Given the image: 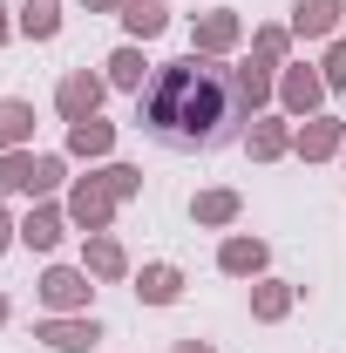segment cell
Instances as JSON below:
<instances>
[{"instance_id":"obj_1","label":"cell","mask_w":346,"mask_h":353,"mask_svg":"<svg viewBox=\"0 0 346 353\" xmlns=\"http://www.w3.org/2000/svg\"><path fill=\"white\" fill-rule=\"evenodd\" d=\"M238 116H245L238 109V68H217L211 54L170 61L150 82V95H143V123L163 136V143H176V150H211V143H224Z\"/></svg>"},{"instance_id":"obj_2","label":"cell","mask_w":346,"mask_h":353,"mask_svg":"<svg viewBox=\"0 0 346 353\" xmlns=\"http://www.w3.org/2000/svg\"><path fill=\"white\" fill-rule=\"evenodd\" d=\"M61 183V157H28V150H0V190L7 197H41Z\"/></svg>"},{"instance_id":"obj_3","label":"cell","mask_w":346,"mask_h":353,"mask_svg":"<svg viewBox=\"0 0 346 353\" xmlns=\"http://www.w3.org/2000/svg\"><path fill=\"white\" fill-rule=\"evenodd\" d=\"M109 211H116V197H109V183H102V176H82V183L68 190V218L82 224V231H102Z\"/></svg>"},{"instance_id":"obj_4","label":"cell","mask_w":346,"mask_h":353,"mask_svg":"<svg viewBox=\"0 0 346 353\" xmlns=\"http://www.w3.org/2000/svg\"><path fill=\"white\" fill-rule=\"evenodd\" d=\"M88 292H95V285H88L75 265H54V272L41 279V306H48V312H75V306H88Z\"/></svg>"},{"instance_id":"obj_5","label":"cell","mask_w":346,"mask_h":353,"mask_svg":"<svg viewBox=\"0 0 346 353\" xmlns=\"http://www.w3.org/2000/svg\"><path fill=\"white\" fill-rule=\"evenodd\" d=\"M54 102H61V116H68V123H88V116L102 109V82L82 68V75H68V82L54 88Z\"/></svg>"},{"instance_id":"obj_6","label":"cell","mask_w":346,"mask_h":353,"mask_svg":"<svg viewBox=\"0 0 346 353\" xmlns=\"http://www.w3.org/2000/svg\"><path fill=\"white\" fill-rule=\"evenodd\" d=\"M340 14H346V0H299V7H292V34H299V41H319V34L340 28Z\"/></svg>"},{"instance_id":"obj_7","label":"cell","mask_w":346,"mask_h":353,"mask_svg":"<svg viewBox=\"0 0 346 353\" xmlns=\"http://www.w3.org/2000/svg\"><path fill=\"white\" fill-rule=\"evenodd\" d=\"M278 95H285V109H292V116H319V95H326V75H312V68H285Z\"/></svg>"},{"instance_id":"obj_8","label":"cell","mask_w":346,"mask_h":353,"mask_svg":"<svg viewBox=\"0 0 346 353\" xmlns=\"http://www.w3.org/2000/svg\"><path fill=\"white\" fill-rule=\"evenodd\" d=\"M41 340L61 347V353H82V347L102 340V326H95V319H41Z\"/></svg>"},{"instance_id":"obj_9","label":"cell","mask_w":346,"mask_h":353,"mask_svg":"<svg viewBox=\"0 0 346 353\" xmlns=\"http://www.w3.org/2000/svg\"><path fill=\"white\" fill-rule=\"evenodd\" d=\"M340 116H305V130H299V157L305 163H319V157H333L340 150Z\"/></svg>"},{"instance_id":"obj_10","label":"cell","mask_w":346,"mask_h":353,"mask_svg":"<svg viewBox=\"0 0 346 353\" xmlns=\"http://www.w3.org/2000/svg\"><path fill=\"white\" fill-rule=\"evenodd\" d=\"M136 292H143L150 306H170L176 292H183V272H176V265H143V279H136Z\"/></svg>"},{"instance_id":"obj_11","label":"cell","mask_w":346,"mask_h":353,"mask_svg":"<svg viewBox=\"0 0 346 353\" xmlns=\"http://www.w3.org/2000/svg\"><path fill=\"white\" fill-rule=\"evenodd\" d=\"M217 265H224L231 279H252V272H265V245L258 238H231V245L217 252Z\"/></svg>"},{"instance_id":"obj_12","label":"cell","mask_w":346,"mask_h":353,"mask_svg":"<svg viewBox=\"0 0 346 353\" xmlns=\"http://www.w3.org/2000/svg\"><path fill=\"white\" fill-rule=\"evenodd\" d=\"M109 143H116V130H109L102 116H88V123H68V150H75V157H109Z\"/></svg>"},{"instance_id":"obj_13","label":"cell","mask_w":346,"mask_h":353,"mask_svg":"<svg viewBox=\"0 0 346 353\" xmlns=\"http://www.w3.org/2000/svg\"><path fill=\"white\" fill-rule=\"evenodd\" d=\"M21 245H28V252H54V245H61V211H28V224H21Z\"/></svg>"},{"instance_id":"obj_14","label":"cell","mask_w":346,"mask_h":353,"mask_svg":"<svg viewBox=\"0 0 346 353\" xmlns=\"http://www.w3.org/2000/svg\"><path fill=\"white\" fill-rule=\"evenodd\" d=\"M163 0H123V28H130L136 41H150V34H163Z\"/></svg>"},{"instance_id":"obj_15","label":"cell","mask_w":346,"mask_h":353,"mask_svg":"<svg viewBox=\"0 0 346 353\" xmlns=\"http://www.w3.org/2000/svg\"><path fill=\"white\" fill-rule=\"evenodd\" d=\"M28 136H34V109L7 95V102H0V150H21Z\"/></svg>"},{"instance_id":"obj_16","label":"cell","mask_w":346,"mask_h":353,"mask_svg":"<svg viewBox=\"0 0 346 353\" xmlns=\"http://www.w3.org/2000/svg\"><path fill=\"white\" fill-rule=\"evenodd\" d=\"M231 41H238V21L231 14H204L197 21V54H224Z\"/></svg>"},{"instance_id":"obj_17","label":"cell","mask_w":346,"mask_h":353,"mask_svg":"<svg viewBox=\"0 0 346 353\" xmlns=\"http://www.w3.org/2000/svg\"><path fill=\"white\" fill-rule=\"evenodd\" d=\"M88 272H95V279H123V272H130L123 245H116V238H88Z\"/></svg>"},{"instance_id":"obj_18","label":"cell","mask_w":346,"mask_h":353,"mask_svg":"<svg viewBox=\"0 0 346 353\" xmlns=\"http://www.w3.org/2000/svg\"><path fill=\"white\" fill-rule=\"evenodd\" d=\"M265 102H272V75H265V61L238 68V109H265Z\"/></svg>"},{"instance_id":"obj_19","label":"cell","mask_w":346,"mask_h":353,"mask_svg":"<svg viewBox=\"0 0 346 353\" xmlns=\"http://www.w3.org/2000/svg\"><path fill=\"white\" fill-rule=\"evenodd\" d=\"M190 211H197V224H231L238 218V190H204Z\"/></svg>"},{"instance_id":"obj_20","label":"cell","mask_w":346,"mask_h":353,"mask_svg":"<svg viewBox=\"0 0 346 353\" xmlns=\"http://www.w3.org/2000/svg\"><path fill=\"white\" fill-rule=\"evenodd\" d=\"M54 28H61V14H54V0H28V14H21V34H28V41H48Z\"/></svg>"},{"instance_id":"obj_21","label":"cell","mask_w":346,"mask_h":353,"mask_svg":"<svg viewBox=\"0 0 346 353\" xmlns=\"http://www.w3.org/2000/svg\"><path fill=\"white\" fill-rule=\"evenodd\" d=\"M285 143H292V130H285V123H258V130H252V157H258V163H272V157H285Z\"/></svg>"},{"instance_id":"obj_22","label":"cell","mask_w":346,"mask_h":353,"mask_svg":"<svg viewBox=\"0 0 346 353\" xmlns=\"http://www.w3.org/2000/svg\"><path fill=\"white\" fill-rule=\"evenodd\" d=\"M109 82L116 88H143V54H136V48H116V54H109Z\"/></svg>"},{"instance_id":"obj_23","label":"cell","mask_w":346,"mask_h":353,"mask_svg":"<svg viewBox=\"0 0 346 353\" xmlns=\"http://www.w3.org/2000/svg\"><path fill=\"white\" fill-rule=\"evenodd\" d=\"M285 306H292V285H278V279L252 292V312H258V319H285Z\"/></svg>"},{"instance_id":"obj_24","label":"cell","mask_w":346,"mask_h":353,"mask_svg":"<svg viewBox=\"0 0 346 353\" xmlns=\"http://www.w3.org/2000/svg\"><path fill=\"white\" fill-rule=\"evenodd\" d=\"M102 183H109V197H136V170H130V163H109Z\"/></svg>"},{"instance_id":"obj_25","label":"cell","mask_w":346,"mask_h":353,"mask_svg":"<svg viewBox=\"0 0 346 353\" xmlns=\"http://www.w3.org/2000/svg\"><path fill=\"white\" fill-rule=\"evenodd\" d=\"M319 75H326V88H346V34L333 41V54H326V68H319Z\"/></svg>"},{"instance_id":"obj_26","label":"cell","mask_w":346,"mask_h":353,"mask_svg":"<svg viewBox=\"0 0 346 353\" xmlns=\"http://www.w3.org/2000/svg\"><path fill=\"white\" fill-rule=\"evenodd\" d=\"M278 54H285V34H278V28H265V34H258V61H265V68H272Z\"/></svg>"},{"instance_id":"obj_27","label":"cell","mask_w":346,"mask_h":353,"mask_svg":"<svg viewBox=\"0 0 346 353\" xmlns=\"http://www.w3.org/2000/svg\"><path fill=\"white\" fill-rule=\"evenodd\" d=\"M7 245H14V224H7V211H0V252H7Z\"/></svg>"},{"instance_id":"obj_28","label":"cell","mask_w":346,"mask_h":353,"mask_svg":"<svg viewBox=\"0 0 346 353\" xmlns=\"http://www.w3.org/2000/svg\"><path fill=\"white\" fill-rule=\"evenodd\" d=\"M176 353H211V347H204V340H183V347H176Z\"/></svg>"},{"instance_id":"obj_29","label":"cell","mask_w":346,"mask_h":353,"mask_svg":"<svg viewBox=\"0 0 346 353\" xmlns=\"http://www.w3.org/2000/svg\"><path fill=\"white\" fill-rule=\"evenodd\" d=\"M102 7H123V0H88V14H102Z\"/></svg>"},{"instance_id":"obj_30","label":"cell","mask_w":346,"mask_h":353,"mask_svg":"<svg viewBox=\"0 0 346 353\" xmlns=\"http://www.w3.org/2000/svg\"><path fill=\"white\" fill-rule=\"evenodd\" d=\"M0 41H7V7H0Z\"/></svg>"},{"instance_id":"obj_31","label":"cell","mask_w":346,"mask_h":353,"mask_svg":"<svg viewBox=\"0 0 346 353\" xmlns=\"http://www.w3.org/2000/svg\"><path fill=\"white\" fill-rule=\"evenodd\" d=\"M0 319H7V299H0Z\"/></svg>"}]
</instances>
